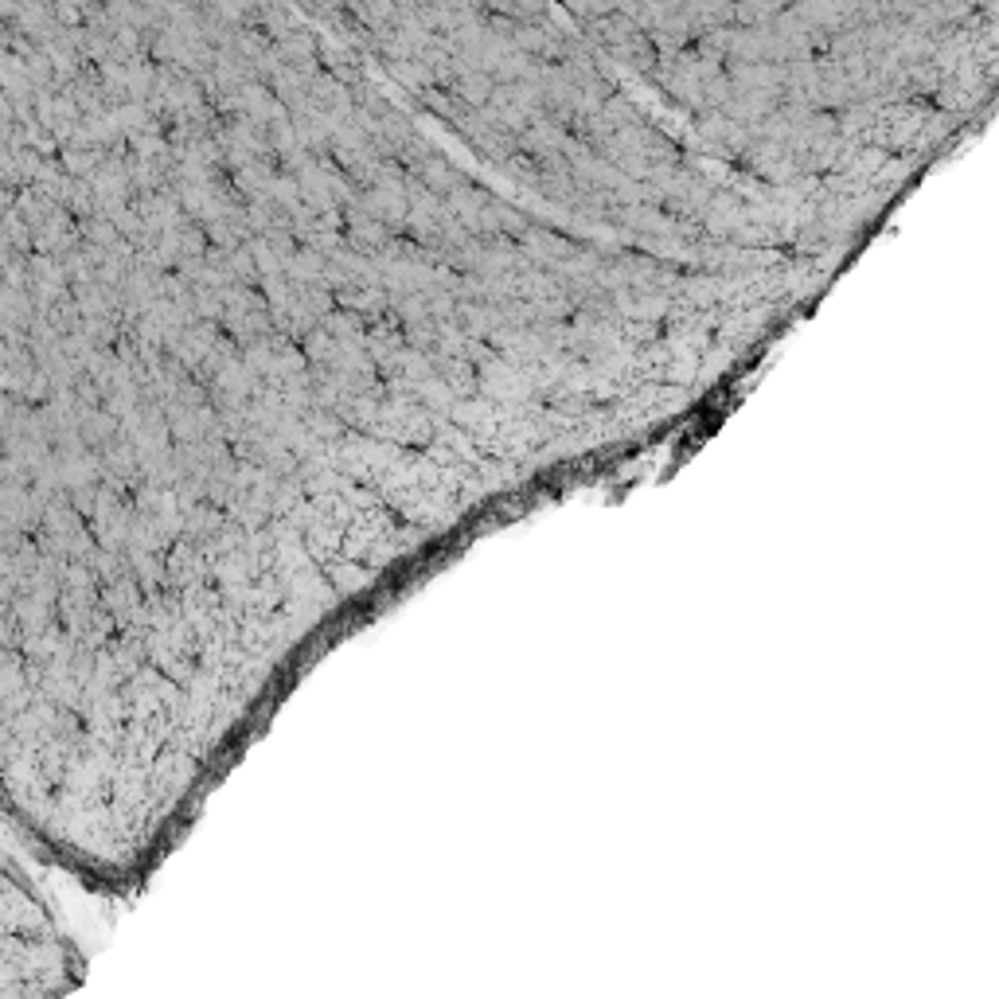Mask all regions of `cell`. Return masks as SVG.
<instances>
[{
  "instance_id": "cell-1",
  "label": "cell",
  "mask_w": 999,
  "mask_h": 999,
  "mask_svg": "<svg viewBox=\"0 0 999 999\" xmlns=\"http://www.w3.org/2000/svg\"><path fill=\"white\" fill-rule=\"evenodd\" d=\"M94 165H98V157H94V153H83V149H66L63 153V168L71 176H86Z\"/></svg>"
}]
</instances>
